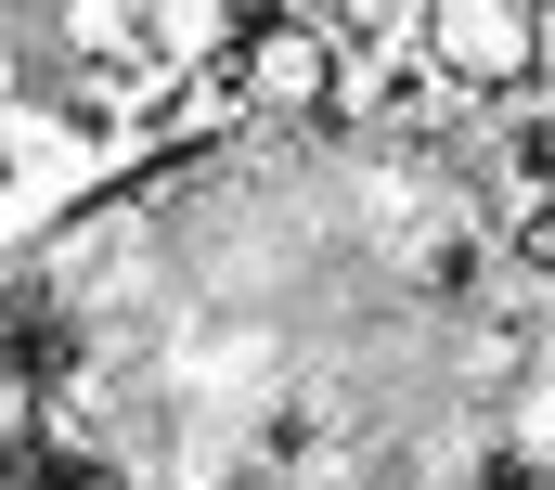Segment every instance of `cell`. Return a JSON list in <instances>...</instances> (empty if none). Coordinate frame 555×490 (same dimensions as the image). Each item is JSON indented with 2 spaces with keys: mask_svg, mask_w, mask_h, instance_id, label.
<instances>
[{
  "mask_svg": "<svg viewBox=\"0 0 555 490\" xmlns=\"http://www.w3.org/2000/svg\"><path fill=\"white\" fill-rule=\"evenodd\" d=\"M336 65H349V39H336L323 13H259V26L233 39V91H259V104H323Z\"/></svg>",
  "mask_w": 555,
  "mask_h": 490,
  "instance_id": "obj_1",
  "label": "cell"
},
{
  "mask_svg": "<svg viewBox=\"0 0 555 490\" xmlns=\"http://www.w3.org/2000/svg\"><path fill=\"white\" fill-rule=\"evenodd\" d=\"M426 52H439V78H530V52H543V13L530 0H426Z\"/></svg>",
  "mask_w": 555,
  "mask_h": 490,
  "instance_id": "obj_2",
  "label": "cell"
}]
</instances>
